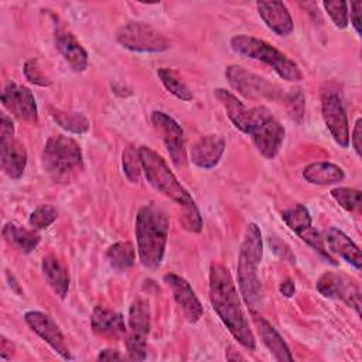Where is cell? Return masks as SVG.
Masks as SVG:
<instances>
[{"label":"cell","instance_id":"cell-17","mask_svg":"<svg viewBox=\"0 0 362 362\" xmlns=\"http://www.w3.org/2000/svg\"><path fill=\"white\" fill-rule=\"evenodd\" d=\"M24 321L30 329L35 332L44 342H47L58 355H61L64 359H71L64 334L48 314L34 310L27 311L24 314Z\"/></svg>","mask_w":362,"mask_h":362},{"label":"cell","instance_id":"cell-38","mask_svg":"<svg viewBox=\"0 0 362 362\" xmlns=\"http://www.w3.org/2000/svg\"><path fill=\"white\" fill-rule=\"evenodd\" d=\"M269 243H270L273 252H274L277 256H280V257H283L284 260H288V262H291V263L296 262V257L293 256V253H291V250L288 249V246H286V245H284L281 240H279L276 236H270Z\"/></svg>","mask_w":362,"mask_h":362},{"label":"cell","instance_id":"cell-36","mask_svg":"<svg viewBox=\"0 0 362 362\" xmlns=\"http://www.w3.org/2000/svg\"><path fill=\"white\" fill-rule=\"evenodd\" d=\"M24 76L28 82L38 85V86H49L52 81L49 76L42 71V66L40 65V61L37 58H30L25 61L23 68Z\"/></svg>","mask_w":362,"mask_h":362},{"label":"cell","instance_id":"cell-4","mask_svg":"<svg viewBox=\"0 0 362 362\" xmlns=\"http://www.w3.org/2000/svg\"><path fill=\"white\" fill-rule=\"evenodd\" d=\"M263 257V240L262 230L255 223L250 222L246 226L243 240L238 256V286L239 293L252 313L260 307L263 300L262 283L259 279V266Z\"/></svg>","mask_w":362,"mask_h":362},{"label":"cell","instance_id":"cell-42","mask_svg":"<svg viewBox=\"0 0 362 362\" xmlns=\"http://www.w3.org/2000/svg\"><path fill=\"white\" fill-rule=\"evenodd\" d=\"M124 358H126V356L122 355L119 351L110 349V348L102 349V351L98 354V356H96L98 361H122V359H124Z\"/></svg>","mask_w":362,"mask_h":362},{"label":"cell","instance_id":"cell-21","mask_svg":"<svg viewBox=\"0 0 362 362\" xmlns=\"http://www.w3.org/2000/svg\"><path fill=\"white\" fill-rule=\"evenodd\" d=\"M225 140L223 137L218 136V134H208V136H202L191 148L189 151V158L192 161L194 165L204 168V170H209L214 168L223 151H225Z\"/></svg>","mask_w":362,"mask_h":362},{"label":"cell","instance_id":"cell-30","mask_svg":"<svg viewBox=\"0 0 362 362\" xmlns=\"http://www.w3.org/2000/svg\"><path fill=\"white\" fill-rule=\"evenodd\" d=\"M51 117L64 130L74 134H85L89 130V120L86 116L78 112H64L59 109H51Z\"/></svg>","mask_w":362,"mask_h":362},{"label":"cell","instance_id":"cell-32","mask_svg":"<svg viewBox=\"0 0 362 362\" xmlns=\"http://www.w3.org/2000/svg\"><path fill=\"white\" fill-rule=\"evenodd\" d=\"M122 167L126 178L136 184L140 181L143 167H141V160L139 154V147L136 148L134 146H127L123 148L122 153Z\"/></svg>","mask_w":362,"mask_h":362},{"label":"cell","instance_id":"cell-37","mask_svg":"<svg viewBox=\"0 0 362 362\" xmlns=\"http://www.w3.org/2000/svg\"><path fill=\"white\" fill-rule=\"evenodd\" d=\"M284 102L287 105L288 113L294 120H301L303 113H304V95L301 89H293L286 93Z\"/></svg>","mask_w":362,"mask_h":362},{"label":"cell","instance_id":"cell-20","mask_svg":"<svg viewBox=\"0 0 362 362\" xmlns=\"http://www.w3.org/2000/svg\"><path fill=\"white\" fill-rule=\"evenodd\" d=\"M256 8L263 23L274 34L286 37L294 30L293 17L283 1H257Z\"/></svg>","mask_w":362,"mask_h":362},{"label":"cell","instance_id":"cell-39","mask_svg":"<svg viewBox=\"0 0 362 362\" xmlns=\"http://www.w3.org/2000/svg\"><path fill=\"white\" fill-rule=\"evenodd\" d=\"M351 144L356 153L358 157L362 156V119L358 117L354 129H352V136H351Z\"/></svg>","mask_w":362,"mask_h":362},{"label":"cell","instance_id":"cell-10","mask_svg":"<svg viewBox=\"0 0 362 362\" xmlns=\"http://www.w3.org/2000/svg\"><path fill=\"white\" fill-rule=\"evenodd\" d=\"M225 76L229 85L238 90L242 96L247 99H270V100H284L286 92L283 89L256 75L239 65H229L225 69Z\"/></svg>","mask_w":362,"mask_h":362},{"label":"cell","instance_id":"cell-29","mask_svg":"<svg viewBox=\"0 0 362 362\" xmlns=\"http://www.w3.org/2000/svg\"><path fill=\"white\" fill-rule=\"evenodd\" d=\"M106 260L109 266L117 272L132 267L136 262V252L132 242H116L106 250Z\"/></svg>","mask_w":362,"mask_h":362},{"label":"cell","instance_id":"cell-44","mask_svg":"<svg viewBox=\"0 0 362 362\" xmlns=\"http://www.w3.org/2000/svg\"><path fill=\"white\" fill-rule=\"evenodd\" d=\"M14 352V346L11 341H8L6 337H1V346H0V358L1 359H11V355Z\"/></svg>","mask_w":362,"mask_h":362},{"label":"cell","instance_id":"cell-23","mask_svg":"<svg viewBox=\"0 0 362 362\" xmlns=\"http://www.w3.org/2000/svg\"><path fill=\"white\" fill-rule=\"evenodd\" d=\"M324 243L329 252L339 255L344 260L351 263L355 269H361V249L348 238L341 229L335 226H329L324 230Z\"/></svg>","mask_w":362,"mask_h":362},{"label":"cell","instance_id":"cell-1","mask_svg":"<svg viewBox=\"0 0 362 362\" xmlns=\"http://www.w3.org/2000/svg\"><path fill=\"white\" fill-rule=\"evenodd\" d=\"M209 301L230 335L246 349H256V339L242 308L230 272L219 263L209 267Z\"/></svg>","mask_w":362,"mask_h":362},{"label":"cell","instance_id":"cell-25","mask_svg":"<svg viewBox=\"0 0 362 362\" xmlns=\"http://www.w3.org/2000/svg\"><path fill=\"white\" fill-rule=\"evenodd\" d=\"M92 329L105 337H120L126 334L127 325L120 313H116L103 305H96L90 315Z\"/></svg>","mask_w":362,"mask_h":362},{"label":"cell","instance_id":"cell-13","mask_svg":"<svg viewBox=\"0 0 362 362\" xmlns=\"http://www.w3.org/2000/svg\"><path fill=\"white\" fill-rule=\"evenodd\" d=\"M315 287L321 296L342 300L361 315V288L351 277L342 273L325 272L318 277Z\"/></svg>","mask_w":362,"mask_h":362},{"label":"cell","instance_id":"cell-27","mask_svg":"<svg viewBox=\"0 0 362 362\" xmlns=\"http://www.w3.org/2000/svg\"><path fill=\"white\" fill-rule=\"evenodd\" d=\"M303 178L314 185H329L341 182L345 178V173L334 163L317 161L303 168Z\"/></svg>","mask_w":362,"mask_h":362},{"label":"cell","instance_id":"cell-3","mask_svg":"<svg viewBox=\"0 0 362 362\" xmlns=\"http://www.w3.org/2000/svg\"><path fill=\"white\" fill-rule=\"evenodd\" d=\"M168 230V218L163 209L153 204L139 209L134 223L137 252L141 266L150 272L158 270L163 263Z\"/></svg>","mask_w":362,"mask_h":362},{"label":"cell","instance_id":"cell-34","mask_svg":"<svg viewBox=\"0 0 362 362\" xmlns=\"http://www.w3.org/2000/svg\"><path fill=\"white\" fill-rule=\"evenodd\" d=\"M58 218V212L52 205H40L37 206L28 218V223L30 226H33V229H47L48 226H51Z\"/></svg>","mask_w":362,"mask_h":362},{"label":"cell","instance_id":"cell-19","mask_svg":"<svg viewBox=\"0 0 362 362\" xmlns=\"http://www.w3.org/2000/svg\"><path fill=\"white\" fill-rule=\"evenodd\" d=\"M27 158V150L23 143L14 137L0 139V167L8 178L18 180L23 177Z\"/></svg>","mask_w":362,"mask_h":362},{"label":"cell","instance_id":"cell-26","mask_svg":"<svg viewBox=\"0 0 362 362\" xmlns=\"http://www.w3.org/2000/svg\"><path fill=\"white\" fill-rule=\"evenodd\" d=\"M41 270L52 291L64 300L69 290V274L65 264L55 255H47L41 260Z\"/></svg>","mask_w":362,"mask_h":362},{"label":"cell","instance_id":"cell-35","mask_svg":"<svg viewBox=\"0 0 362 362\" xmlns=\"http://www.w3.org/2000/svg\"><path fill=\"white\" fill-rule=\"evenodd\" d=\"M322 7L338 28L348 27V3L346 1H322Z\"/></svg>","mask_w":362,"mask_h":362},{"label":"cell","instance_id":"cell-14","mask_svg":"<svg viewBox=\"0 0 362 362\" xmlns=\"http://www.w3.org/2000/svg\"><path fill=\"white\" fill-rule=\"evenodd\" d=\"M150 120L154 129L157 130V133L160 134L173 163L177 167L185 165L187 153H185V143H184V130L178 124V122L161 110L151 112Z\"/></svg>","mask_w":362,"mask_h":362},{"label":"cell","instance_id":"cell-12","mask_svg":"<svg viewBox=\"0 0 362 362\" xmlns=\"http://www.w3.org/2000/svg\"><path fill=\"white\" fill-rule=\"evenodd\" d=\"M321 113L334 141L346 148L349 146V126H348V116L342 103L341 96L329 89L324 90L321 96Z\"/></svg>","mask_w":362,"mask_h":362},{"label":"cell","instance_id":"cell-22","mask_svg":"<svg viewBox=\"0 0 362 362\" xmlns=\"http://www.w3.org/2000/svg\"><path fill=\"white\" fill-rule=\"evenodd\" d=\"M214 95L219 100V103L223 106L226 116L229 117L232 124L240 132L249 134V130L253 122V107L252 109L246 107L242 100H239L232 92L223 88H216L214 90Z\"/></svg>","mask_w":362,"mask_h":362},{"label":"cell","instance_id":"cell-11","mask_svg":"<svg viewBox=\"0 0 362 362\" xmlns=\"http://www.w3.org/2000/svg\"><path fill=\"white\" fill-rule=\"evenodd\" d=\"M281 219L284 223L308 246H311L321 257H324L331 264H338L331 256L329 250L324 243L322 235L313 226L311 215L303 204H296L281 212Z\"/></svg>","mask_w":362,"mask_h":362},{"label":"cell","instance_id":"cell-24","mask_svg":"<svg viewBox=\"0 0 362 362\" xmlns=\"http://www.w3.org/2000/svg\"><path fill=\"white\" fill-rule=\"evenodd\" d=\"M252 314H253V322L257 328V332H259L264 346L272 354L273 359H276L279 362L293 361L290 348L286 344V341L283 339V337L279 334V331L262 315H257L256 313H252Z\"/></svg>","mask_w":362,"mask_h":362},{"label":"cell","instance_id":"cell-41","mask_svg":"<svg viewBox=\"0 0 362 362\" xmlns=\"http://www.w3.org/2000/svg\"><path fill=\"white\" fill-rule=\"evenodd\" d=\"M361 1H352L351 3V24L355 28L356 34L361 35Z\"/></svg>","mask_w":362,"mask_h":362},{"label":"cell","instance_id":"cell-31","mask_svg":"<svg viewBox=\"0 0 362 362\" xmlns=\"http://www.w3.org/2000/svg\"><path fill=\"white\" fill-rule=\"evenodd\" d=\"M157 75H158L161 83L164 85V88L175 98H178L184 102H189L194 99L191 89L188 88V85L182 81V78L175 71H173L170 68H160L157 71Z\"/></svg>","mask_w":362,"mask_h":362},{"label":"cell","instance_id":"cell-16","mask_svg":"<svg viewBox=\"0 0 362 362\" xmlns=\"http://www.w3.org/2000/svg\"><path fill=\"white\" fill-rule=\"evenodd\" d=\"M165 286L171 290L173 297L180 307L184 318L189 324H195L201 320L204 314V307L192 290L191 284L181 276L175 273H167L163 277Z\"/></svg>","mask_w":362,"mask_h":362},{"label":"cell","instance_id":"cell-40","mask_svg":"<svg viewBox=\"0 0 362 362\" xmlns=\"http://www.w3.org/2000/svg\"><path fill=\"white\" fill-rule=\"evenodd\" d=\"M14 134V123L10 116L6 113H0V139L13 137Z\"/></svg>","mask_w":362,"mask_h":362},{"label":"cell","instance_id":"cell-2","mask_svg":"<svg viewBox=\"0 0 362 362\" xmlns=\"http://www.w3.org/2000/svg\"><path fill=\"white\" fill-rule=\"evenodd\" d=\"M139 154L141 160L143 173L148 184L165 195L171 201H174L178 206L182 208V214L180 216L181 225L188 232L198 233L202 230L204 222L199 214V209L195 205L192 195L181 185L174 173L167 165L165 160L153 148L147 146L139 147Z\"/></svg>","mask_w":362,"mask_h":362},{"label":"cell","instance_id":"cell-15","mask_svg":"<svg viewBox=\"0 0 362 362\" xmlns=\"http://www.w3.org/2000/svg\"><path fill=\"white\" fill-rule=\"evenodd\" d=\"M1 105L7 109L16 119L21 122L35 123L38 119V109L33 92L23 85L16 82H8L0 96Z\"/></svg>","mask_w":362,"mask_h":362},{"label":"cell","instance_id":"cell-8","mask_svg":"<svg viewBox=\"0 0 362 362\" xmlns=\"http://www.w3.org/2000/svg\"><path fill=\"white\" fill-rule=\"evenodd\" d=\"M116 41L133 52H163L171 48V41L161 31L143 21H129L119 27Z\"/></svg>","mask_w":362,"mask_h":362},{"label":"cell","instance_id":"cell-7","mask_svg":"<svg viewBox=\"0 0 362 362\" xmlns=\"http://www.w3.org/2000/svg\"><path fill=\"white\" fill-rule=\"evenodd\" d=\"M286 130L283 124L264 106L253 107V122L249 136L257 151L267 160H273L283 144Z\"/></svg>","mask_w":362,"mask_h":362},{"label":"cell","instance_id":"cell-5","mask_svg":"<svg viewBox=\"0 0 362 362\" xmlns=\"http://www.w3.org/2000/svg\"><path fill=\"white\" fill-rule=\"evenodd\" d=\"M41 165L54 182H66L76 171L83 168L81 146L69 136H51L44 144Z\"/></svg>","mask_w":362,"mask_h":362},{"label":"cell","instance_id":"cell-9","mask_svg":"<svg viewBox=\"0 0 362 362\" xmlns=\"http://www.w3.org/2000/svg\"><path fill=\"white\" fill-rule=\"evenodd\" d=\"M126 334L127 358L130 361H144L150 334V307L147 300L137 297L130 304Z\"/></svg>","mask_w":362,"mask_h":362},{"label":"cell","instance_id":"cell-43","mask_svg":"<svg viewBox=\"0 0 362 362\" xmlns=\"http://www.w3.org/2000/svg\"><path fill=\"white\" fill-rule=\"evenodd\" d=\"M279 291H280V294L284 296V297H293L294 293H296V284L293 283V280L286 279V280H283V281L280 283Z\"/></svg>","mask_w":362,"mask_h":362},{"label":"cell","instance_id":"cell-33","mask_svg":"<svg viewBox=\"0 0 362 362\" xmlns=\"http://www.w3.org/2000/svg\"><path fill=\"white\" fill-rule=\"evenodd\" d=\"M331 197L348 212H354L361 206V191L349 187H337L331 189Z\"/></svg>","mask_w":362,"mask_h":362},{"label":"cell","instance_id":"cell-6","mask_svg":"<svg viewBox=\"0 0 362 362\" xmlns=\"http://www.w3.org/2000/svg\"><path fill=\"white\" fill-rule=\"evenodd\" d=\"M230 48L245 58L256 59L272 66L274 72L287 82H300L303 79L298 65L264 40L239 34L230 38Z\"/></svg>","mask_w":362,"mask_h":362},{"label":"cell","instance_id":"cell-28","mask_svg":"<svg viewBox=\"0 0 362 362\" xmlns=\"http://www.w3.org/2000/svg\"><path fill=\"white\" fill-rule=\"evenodd\" d=\"M3 238L10 245H14L23 253H31L40 243L41 238L34 229H27L16 222H7L3 226Z\"/></svg>","mask_w":362,"mask_h":362},{"label":"cell","instance_id":"cell-18","mask_svg":"<svg viewBox=\"0 0 362 362\" xmlns=\"http://www.w3.org/2000/svg\"><path fill=\"white\" fill-rule=\"evenodd\" d=\"M54 42L74 72H83L88 68V52L71 31L57 27L54 33Z\"/></svg>","mask_w":362,"mask_h":362}]
</instances>
